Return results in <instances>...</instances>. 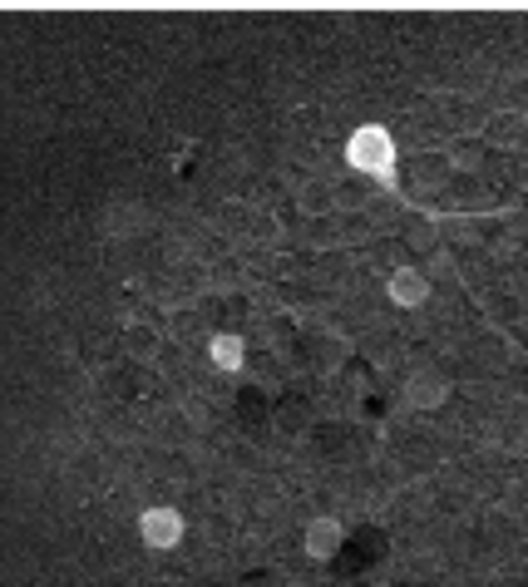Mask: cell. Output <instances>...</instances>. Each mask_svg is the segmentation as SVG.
<instances>
[{
  "label": "cell",
  "mask_w": 528,
  "mask_h": 587,
  "mask_svg": "<svg viewBox=\"0 0 528 587\" xmlns=\"http://www.w3.org/2000/svg\"><path fill=\"white\" fill-rule=\"evenodd\" d=\"M341 544H345L341 519H312V524L302 528V548H306V558H316V563L336 558L341 553Z\"/></svg>",
  "instance_id": "cell-5"
},
{
  "label": "cell",
  "mask_w": 528,
  "mask_h": 587,
  "mask_svg": "<svg viewBox=\"0 0 528 587\" xmlns=\"http://www.w3.org/2000/svg\"><path fill=\"white\" fill-rule=\"evenodd\" d=\"M345 163L356 173H366L376 188H395V163H400L395 134L380 124H361L356 134L345 139Z\"/></svg>",
  "instance_id": "cell-1"
},
{
  "label": "cell",
  "mask_w": 528,
  "mask_h": 587,
  "mask_svg": "<svg viewBox=\"0 0 528 587\" xmlns=\"http://www.w3.org/2000/svg\"><path fill=\"white\" fill-rule=\"evenodd\" d=\"M109 233H134V227H143L139 217H134V208H109Z\"/></svg>",
  "instance_id": "cell-11"
},
{
  "label": "cell",
  "mask_w": 528,
  "mask_h": 587,
  "mask_svg": "<svg viewBox=\"0 0 528 587\" xmlns=\"http://www.w3.org/2000/svg\"><path fill=\"white\" fill-rule=\"evenodd\" d=\"M208 361H213L217 371L238 375L242 361H248V341H242L238 332H213V336H208Z\"/></svg>",
  "instance_id": "cell-8"
},
{
  "label": "cell",
  "mask_w": 528,
  "mask_h": 587,
  "mask_svg": "<svg viewBox=\"0 0 528 587\" xmlns=\"http://www.w3.org/2000/svg\"><path fill=\"white\" fill-rule=\"evenodd\" d=\"M120 346L134 355V361H159L163 336H159V326H149V321H129L124 336H120Z\"/></svg>",
  "instance_id": "cell-9"
},
{
  "label": "cell",
  "mask_w": 528,
  "mask_h": 587,
  "mask_svg": "<svg viewBox=\"0 0 528 587\" xmlns=\"http://www.w3.org/2000/svg\"><path fill=\"white\" fill-rule=\"evenodd\" d=\"M444 159L454 163V173H460V168H479V159H485V139L454 143V149H444Z\"/></svg>",
  "instance_id": "cell-10"
},
{
  "label": "cell",
  "mask_w": 528,
  "mask_h": 587,
  "mask_svg": "<svg viewBox=\"0 0 528 587\" xmlns=\"http://www.w3.org/2000/svg\"><path fill=\"white\" fill-rule=\"evenodd\" d=\"M504 109H514V114L528 118V75H518L514 85H508V104Z\"/></svg>",
  "instance_id": "cell-12"
},
{
  "label": "cell",
  "mask_w": 528,
  "mask_h": 587,
  "mask_svg": "<svg viewBox=\"0 0 528 587\" xmlns=\"http://www.w3.org/2000/svg\"><path fill=\"white\" fill-rule=\"evenodd\" d=\"M479 139L494 143V149H518V143L528 139V118H524V114H514V109H499V114H489V118H485Z\"/></svg>",
  "instance_id": "cell-7"
},
{
  "label": "cell",
  "mask_w": 528,
  "mask_h": 587,
  "mask_svg": "<svg viewBox=\"0 0 528 587\" xmlns=\"http://www.w3.org/2000/svg\"><path fill=\"white\" fill-rule=\"evenodd\" d=\"M444 400H450V380H444L440 371H415L405 380V405L420 410V415H430V410H440Z\"/></svg>",
  "instance_id": "cell-3"
},
{
  "label": "cell",
  "mask_w": 528,
  "mask_h": 587,
  "mask_svg": "<svg viewBox=\"0 0 528 587\" xmlns=\"http://www.w3.org/2000/svg\"><path fill=\"white\" fill-rule=\"evenodd\" d=\"M386 297L395 301V307L415 311V307L430 301V277H425L420 267H395V272H390V282H386Z\"/></svg>",
  "instance_id": "cell-4"
},
{
  "label": "cell",
  "mask_w": 528,
  "mask_h": 587,
  "mask_svg": "<svg viewBox=\"0 0 528 587\" xmlns=\"http://www.w3.org/2000/svg\"><path fill=\"white\" fill-rule=\"evenodd\" d=\"M139 538H143V548H153V553L178 548V544H184V513H178V509H143Z\"/></svg>",
  "instance_id": "cell-2"
},
{
  "label": "cell",
  "mask_w": 528,
  "mask_h": 587,
  "mask_svg": "<svg viewBox=\"0 0 528 587\" xmlns=\"http://www.w3.org/2000/svg\"><path fill=\"white\" fill-rule=\"evenodd\" d=\"M341 188L336 183H326V178H306L302 183V192H297V208H302V217H336L341 213Z\"/></svg>",
  "instance_id": "cell-6"
}]
</instances>
